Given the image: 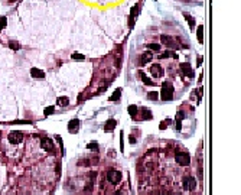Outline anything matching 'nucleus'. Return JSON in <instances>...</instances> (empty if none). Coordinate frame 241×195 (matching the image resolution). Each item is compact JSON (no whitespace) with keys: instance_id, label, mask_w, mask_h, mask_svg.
Masks as SVG:
<instances>
[{"instance_id":"f257e3e1","label":"nucleus","mask_w":241,"mask_h":195,"mask_svg":"<svg viewBox=\"0 0 241 195\" xmlns=\"http://www.w3.org/2000/svg\"><path fill=\"white\" fill-rule=\"evenodd\" d=\"M173 93H175L173 85L169 81H165L162 84V91H160L159 97H162V100H165V101H170L173 98Z\"/></svg>"},{"instance_id":"f03ea898","label":"nucleus","mask_w":241,"mask_h":195,"mask_svg":"<svg viewBox=\"0 0 241 195\" xmlns=\"http://www.w3.org/2000/svg\"><path fill=\"white\" fill-rule=\"evenodd\" d=\"M175 159H176V162L179 163L181 166H188L191 163V156L186 153V152H176Z\"/></svg>"},{"instance_id":"7ed1b4c3","label":"nucleus","mask_w":241,"mask_h":195,"mask_svg":"<svg viewBox=\"0 0 241 195\" xmlns=\"http://www.w3.org/2000/svg\"><path fill=\"white\" fill-rule=\"evenodd\" d=\"M121 178H123V175H121V172L120 171L110 169V171L107 172V181L110 184H118V182L121 181Z\"/></svg>"},{"instance_id":"20e7f679","label":"nucleus","mask_w":241,"mask_h":195,"mask_svg":"<svg viewBox=\"0 0 241 195\" xmlns=\"http://www.w3.org/2000/svg\"><path fill=\"white\" fill-rule=\"evenodd\" d=\"M9 142L12 143V145H19L22 140H23V133L20 131V130H13V131H10L9 133Z\"/></svg>"},{"instance_id":"39448f33","label":"nucleus","mask_w":241,"mask_h":195,"mask_svg":"<svg viewBox=\"0 0 241 195\" xmlns=\"http://www.w3.org/2000/svg\"><path fill=\"white\" fill-rule=\"evenodd\" d=\"M182 187L186 191H193L196 188V179L192 178V176H185L182 181Z\"/></svg>"},{"instance_id":"423d86ee","label":"nucleus","mask_w":241,"mask_h":195,"mask_svg":"<svg viewBox=\"0 0 241 195\" xmlns=\"http://www.w3.org/2000/svg\"><path fill=\"white\" fill-rule=\"evenodd\" d=\"M139 12H140V4L133 6L132 10H130V17H129V26H130V28H133L134 22H136V17L139 16Z\"/></svg>"},{"instance_id":"0eeeda50","label":"nucleus","mask_w":241,"mask_h":195,"mask_svg":"<svg viewBox=\"0 0 241 195\" xmlns=\"http://www.w3.org/2000/svg\"><path fill=\"white\" fill-rule=\"evenodd\" d=\"M181 72H182L183 75H186L188 78H193V77H195V72H193L192 66L188 64V62H183V64H181Z\"/></svg>"},{"instance_id":"6e6552de","label":"nucleus","mask_w":241,"mask_h":195,"mask_svg":"<svg viewBox=\"0 0 241 195\" xmlns=\"http://www.w3.org/2000/svg\"><path fill=\"white\" fill-rule=\"evenodd\" d=\"M160 41H162L163 45H167V46H170V48H173V49L178 48V43H176L173 38L169 36V35H162V36H160Z\"/></svg>"},{"instance_id":"1a4fd4ad","label":"nucleus","mask_w":241,"mask_h":195,"mask_svg":"<svg viewBox=\"0 0 241 195\" xmlns=\"http://www.w3.org/2000/svg\"><path fill=\"white\" fill-rule=\"evenodd\" d=\"M41 146H42V149H45L46 152H52V150H54V142H52V139H49V137H42L41 139Z\"/></svg>"},{"instance_id":"9d476101","label":"nucleus","mask_w":241,"mask_h":195,"mask_svg":"<svg viewBox=\"0 0 241 195\" xmlns=\"http://www.w3.org/2000/svg\"><path fill=\"white\" fill-rule=\"evenodd\" d=\"M150 74H152L155 78H160V77H163V68H162L159 64H153L150 66Z\"/></svg>"},{"instance_id":"9b49d317","label":"nucleus","mask_w":241,"mask_h":195,"mask_svg":"<svg viewBox=\"0 0 241 195\" xmlns=\"http://www.w3.org/2000/svg\"><path fill=\"white\" fill-rule=\"evenodd\" d=\"M152 58H153V54H152V52H144V54L140 57V59H139V64H140V65H146L147 62H150V61H152Z\"/></svg>"},{"instance_id":"f8f14e48","label":"nucleus","mask_w":241,"mask_h":195,"mask_svg":"<svg viewBox=\"0 0 241 195\" xmlns=\"http://www.w3.org/2000/svg\"><path fill=\"white\" fill-rule=\"evenodd\" d=\"M30 75L33 78H45V72L42 69H39V68H32L30 69Z\"/></svg>"},{"instance_id":"ddd939ff","label":"nucleus","mask_w":241,"mask_h":195,"mask_svg":"<svg viewBox=\"0 0 241 195\" xmlns=\"http://www.w3.org/2000/svg\"><path fill=\"white\" fill-rule=\"evenodd\" d=\"M78 126H80V120L78 119H72L71 122L68 123V130L69 131H75V130L78 129Z\"/></svg>"},{"instance_id":"4468645a","label":"nucleus","mask_w":241,"mask_h":195,"mask_svg":"<svg viewBox=\"0 0 241 195\" xmlns=\"http://www.w3.org/2000/svg\"><path fill=\"white\" fill-rule=\"evenodd\" d=\"M196 36H198V42L202 43L204 42V25H199L196 28Z\"/></svg>"},{"instance_id":"2eb2a0df","label":"nucleus","mask_w":241,"mask_h":195,"mask_svg":"<svg viewBox=\"0 0 241 195\" xmlns=\"http://www.w3.org/2000/svg\"><path fill=\"white\" fill-rule=\"evenodd\" d=\"M183 117H185V114H183V111H178L176 113V129L178 130H181V127H182V124H181V120H182Z\"/></svg>"},{"instance_id":"dca6fc26","label":"nucleus","mask_w":241,"mask_h":195,"mask_svg":"<svg viewBox=\"0 0 241 195\" xmlns=\"http://www.w3.org/2000/svg\"><path fill=\"white\" fill-rule=\"evenodd\" d=\"M116 126H117V122H116V120H113V119H111V120H108V122L106 123V126H104V130H106V131H110V130H113V129H114Z\"/></svg>"},{"instance_id":"f3484780","label":"nucleus","mask_w":241,"mask_h":195,"mask_svg":"<svg viewBox=\"0 0 241 195\" xmlns=\"http://www.w3.org/2000/svg\"><path fill=\"white\" fill-rule=\"evenodd\" d=\"M165 58H176V54L172 51H165L163 54L159 55V59H165Z\"/></svg>"},{"instance_id":"a211bd4d","label":"nucleus","mask_w":241,"mask_h":195,"mask_svg":"<svg viewBox=\"0 0 241 195\" xmlns=\"http://www.w3.org/2000/svg\"><path fill=\"white\" fill-rule=\"evenodd\" d=\"M141 116H143V119H147V120H150L153 116H152V111H150V108H147V107H144V108H141Z\"/></svg>"},{"instance_id":"6ab92c4d","label":"nucleus","mask_w":241,"mask_h":195,"mask_svg":"<svg viewBox=\"0 0 241 195\" xmlns=\"http://www.w3.org/2000/svg\"><path fill=\"white\" fill-rule=\"evenodd\" d=\"M120 96H121V88H117L113 94H111V97H110V100L111 101H118V98H120Z\"/></svg>"},{"instance_id":"aec40b11","label":"nucleus","mask_w":241,"mask_h":195,"mask_svg":"<svg viewBox=\"0 0 241 195\" xmlns=\"http://www.w3.org/2000/svg\"><path fill=\"white\" fill-rule=\"evenodd\" d=\"M57 103H58V106L65 107V106H68V104H69V98H68V97H59Z\"/></svg>"},{"instance_id":"412c9836","label":"nucleus","mask_w":241,"mask_h":195,"mask_svg":"<svg viewBox=\"0 0 241 195\" xmlns=\"http://www.w3.org/2000/svg\"><path fill=\"white\" fill-rule=\"evenodd\" d=\"M185 19H186V22L189 23V28L193 29V28H195V19H193L191 15H188V13H185Z\"/></svg>"},{"instance_id":"4be33fe9","label":"nucleus","mask_w":241,"mask_h":195,"mask_svg":"<svg viewBox=\"0 0 241 195\" xmlns=\"http://www.w3.org/2000/svg\"><path fill=\"white\" fill-rule=\"evenodd\" d=\"M147 98L152 100V101H156L159 98V93L158 91H149V93H147Z\"/></svg>"},{"instance_id":"5701e85b","label":"nucleus","mask_w":241,"mask_h":195,"mask_svg":"<svg viewBox=\"0 0 241 195\" xmlns=\"http://www.w3.org/2000/svg\"><path fill=\"white\" fill-rule=\"evenodd\" d=\"M146 48L150 49V51H155V52H159L160 51V45L159 43H147Z\"/></svg>"},{"instance_id":"b1692460","label":"nucleus","mask_w":241,"mask_h":195,"mask_svg":"<svg viewBox=\"0 0 241 195\" xmlns=\"http://www.w3.org/2000/svg\"><path fill=\"white\" fill-rule=\"evenodd\" d=\"M9 48L13 49V51H19V49H20V43L16 42V41H10L9 42Z\"/></svg>"},{"instance_id":"393cba45","label":"nucleus","mask_w":241,"mask_h":195,"mask_svg":"<svg viewBox=\"0 0 241 195\" xmlns=\"http://www.w3.org/2000/svg\"><path fill=\"white\" fill-rule=\"evenodd\" d=\"M140 75H141V81L144 82V84H147V85H153V81L150 80L149 77L146 75V74H143V72H140Z\"/></svg>"},{"instance_id":"a878e982","label":"nucleus","mask_w":241,"mask_h":195,"mask_svg":"<svg viewBox=\"0 0 241 195\" xmlns=\"http://www.w3.org/2000/svg\"><path fill=\"white\" fill-rule=\"evenodd\" d=\"M129 114L132 116V117H134L136 114H137V106H134V104H132V106H129Z\"/></svg>"},{"instance_id":"bb28decb","label":"nucleus","mask_w":241,"mask_h":195,"mask_svg":"<svg viewBox=\"0 0 241 195\" xmlns=\"http://www.w3.org/2000/svg\"><path fill=\"white\" fill-rule=\"evenodd\" d=\"M72 59H74V61H84L85 57H84L83 54H77V52H75V54H72Z\"/></svg>"},{"instance_id":"cd10ccee","label":"nucleus","mask_w":241,"mask_h":195,"mask_svg":"<svg viewBox=\"0 0 241 195\" xmlns=\"http://www.w3.org/2000/svg\"><path fill=\"white\" fill-rule=\"evenodd\" d=\"M6 23H7V17H0V31L4 29Z\"/></svg>"},{"instance_id":"c85d7f7f","label":"nucleus","mask_w":241,"mask_h":195,"mask_svg":"<svg viewBox=\"0 0 241 195\" xmlns=\"http://www.w3.org/2000/svg\"><path fill=\"white\" fill-rule=\"evenodd\" d=\"M87 147H88V149H92V150H97V149H98V145H97V142H91V143L87 145Z\"/></svg>"},{"instance_id":"c756f323","label":"nucleus","mask_w":241,"mask_h":195,"mask_svg":"<svg viewBox=\"0 0 241 195\" xmlns=\"http://www.w3.org/2000/svg\"><path fill=\"white\" fill-rule=\"evenodd\" d=\"M54 111H55V108H54L52 106L46 107V108H45V116H51V114L54 113Z\"/></svg>"},{"instance_id":"7c9ffc66","label":"nucleus","mask_w":241,"mask_h":195,"mask_svg":"<svg viewBox=\"0 0 241 195\" xmlns=\"http://www.w3.org/2000/svg\"><path fill=\"white\" fill-rule=\"evenodd\" d=\"M167 124H170V120H163V123L160 124V129L163 130V129H166L167 127Z\"/></svg>"},{"instance_id":"2f4dec72","label":"nucleus","mask_w":241,"mask_h":195,"mask_svg":"<svg viewBox=\"0 0 241 195\" xmlns=\"http://www.w3.org/2000/svg\"><path fill=\"white\" fill-rule=\"evenodd\" d=\"M85 191H87V192H91V191H92V179L90 181V184L85 187Z\"/></svg>"},{"instance_id":"473e14b6","label":"nucleus","mask_w":241,"mask_h":195,"mask_svg":"<svg viewBox=\"0 0 241 195\" xmlns=\"http://www.w3.org/2000/svg\"><path fill=\"white\" fill-rule=\"evenodd\" d=\"M201 62H202V57H198V64H196V65L199 66V65H201Z\"/></svg>"},{"instance_id":"72a5a7b5","label":"nucleus","mask_w":241,"mask_h":195,"mask_svg":"<svg viewBox=\"0 0 241 195\" xmlns=\"http://www.w3.org/2000/svg\"><path fill=\"white\" fill-rule=\"evenodd\" d=\"M114 195H124V194H123L121 191H116V192H114Z\"/></svg>"}]
</instances>
